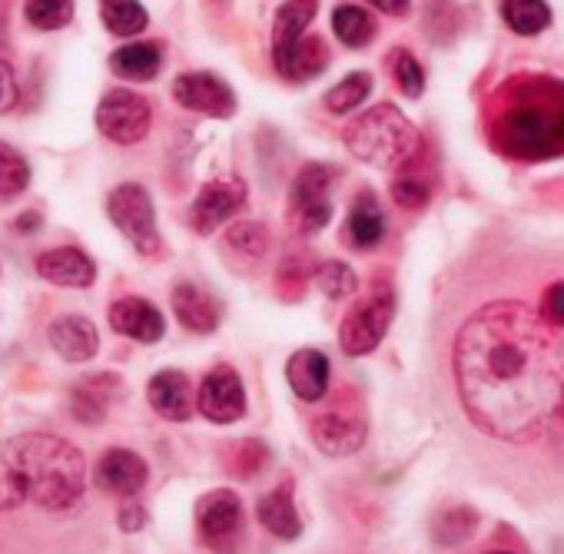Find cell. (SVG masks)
Here are the masks:
<instances>
[{
    "label": "cell",
    "instance_id": "8fae6325",
    "mask_svg": "<svg viewBox=\"0 0 564 554\" xmlns=\"http://www.w3.org/2000/svg\"><path fill=\"white\" fill-rule=\"evenodd\" d=\"M242 209H246V183L239 176H216L196 193L189 206V226L199 236H213Z\"/></svg>",
    "mask_w": 564,
    "mask_h": 554
},
{
    "label": "cell",
    "instance_id": "f35d334b",
    "mask_svg": "<svg viewBox=\"0 0 564 554\" xmlns=\"http://www.w3.org/2000/svg\"><path fill=\"white\" fill-rule=\"evenodd\" d=\"M475 524H478V514L471 508H452V511L438 514L432 531L442 547H452V544H465L468 534L475 531Z\"/></svg>",
    "mask_w": 564,
    "mask_h": 554
},
{
    "label": "cell",
    "instance_id": "74e56055",
    "mask_svg": "<svg viewBox=\"0 0 564 554\" xmlns=\"http://www.w3.org/2000/svg\"><path fill=\"white\" fill-rule=\"evenodd\" d=\"M386 67H389L395 87H399L405 97H422V90H425V70H422V64L415 61V54L395 47V51L386 57Z\"/></svg>",
    "mask_w": 564,
    "mask_h": 554
},
{
    "label": "cell",
    "instance_id": "1f68e13d",
    "mask_svg": "<svg viewBox=\"0 0 564 554\" xmlns=\"http://www.w3.org/2000/svg\"><path fill=\"white\" fill-rule=\"evenodd\" d=\"M415 156L405 166H399V176L392 180V199L402 209H422L432 199V180L425 176V170L415 166Z\"/></svg>",
    "mask_w": 564,
    "mask_h": 554
},
{
    "label": "cell",
    "instance_id": "7c38bea8",
    "mask_svg": "<svg viewBox=\"0 0 564 554\" xmlns=\"http://www.w3.org/2000/svg\"><path fill=\"white\" fill-rule=\"evenodd\" d=\"M173 100L189 110V113H203L213 120H229L236 113V94L232 87L206 70H193V74H180L173 80Z\"/></svg>",
    "mask_w": 564,
    "mask_h": 554
},
{
    "label": "cell",
    "instance_id": "7a4b0ae2",
    "mask_svg": "<svg viewBox=\"0 0 564 554\" xmlns=\"http://www.w3.org/2000/svg\"><path fill=\"white\" fill-rule=\"evenodd\" d=\"M100 514L84 452L54 432L0 442V554H94Z\"/></svg>",
    "mask_w": 564,
    "mask_h": 554
},
{
    "label": "cell",
    "instance_id": "7bdbcfd3",
    "mask_svg": "<svg viewBox=\"0 0 564 554\" xmlns=\"http://www.w3.org/2000/svg\"><path fill=\"white\" fill-rule=\"evenodd\" d=\"M366 4H372L376 11H382L389 18H405L412 11V0H366Z\"/></svg>",
    "mask_w": 564,
    "mask_h": 554
},
{
    "label": "cell",
    "instance_id": "b9f144b4",
    "mask_svg": "<svg viewBox=\"0 0 564 554\" xmlns=\"http://www.w3.org/2000/svg\"><path fill=\"white\" fill-rule=\"evenodd\" d=\"M117 528H120L123 534H137V531H143V528H147V508H143V504H137L133 498H127V501L117 508Z\"/></svg>",
    "mask_w": 564,
    "mask_h": 554
},
{
    "label": "cell",
    "instance_id": "603a6c76",
    "mask_svg": "<svg viewBox=\"0 0 564 554\" xmlns=\"http://www.w3.org/2000/svg\"><path fill=\"white\" fill-rule=\"evenodd\" d=\"M386 236V213L376 199V193L362 189L346 216V226H343V242L356 252H369L382 242Z\"/></svg>",
    "mask_w": 564,
    "mask_h": 554
},
{
    "label": "cell",
    "instance_id": "4fadbf2b",
    "mask_svg": "<svg viewBox=\"0 0 564 554\" xmlns=\"http://www.w3.org/2000/svg\"><path fill=\"white\" fill-rule=\"evenodd\" d=\"M196 409L216 422V425H232L246 415V389L242 379L232 366L219 362L206 372V379L199 382V395H196Z\"/></svg>",
    "mask_w": 564,
    "mask_h": 554
},
{
    "label": "cell",
    "instance_id": "f6af8a7d",
    "mask_svg": "<svg viewBox=\"0 0 564 554\" xmlns=\"http://www.w3.org/2000/svg\"><path fill=\"white\" fill-rule=\"evenodd\" d=\"M554 438L564 445V412H561V422H557V428H554Z\"/></svg>",
    "mask_w": 564,
    "mask_h": 554
},
{
    "label": "cell",
    "instance_id": "ffe728a7",
    "mask_svg": "<svg viewBox=\"0 0 564 554\" xmlns=\"http://www.w3.org/2000/svg\"><path fill=\"white\" fill-rule=\"evenodd\" d=\"M147 402L150 409L166 419V422H186L193 415V389L189 376L180 369H163L150 379L147 385Z\"/></svg>",
    "mask_w": 564,
    "mask_h": 554
},
{
    "label": "cell",
    "instance_id": "44dd1931",
    "mask_svg": "<svg viewBox=\"0 0 564 554\" xmlns=\"http://www.w3.org/2000/svg\"><path fill=\"white\" fill-rule=\"evenodd\" d=\"M293 491H296L293 481H282L279 488H272L269 495H262L259 504H256L259 524H262L272 537H279V541H296V537L303 534V518H300V511H296Z\"/></svg>",
    "mask_w": 564,
    "mask_h": 554
},
{
    "label": "cell",
    "instance_id": "4316f807",
    "mask_svg": "<svg viewBox=\"0 0 564 554\" xmlns=\"http://www.w3.org/2000/svg\"><path fill=\"white\" fill-rule=\"evenodd\" d=\"M319 0H286L272 21V57L286 54L300 37H306V28L316 18Z\"/></svg>",
    "mask_w": 564,
    "mask_h": 554
},
{
    "label": "cell",
    "instance_id": "d4e9b609",
    "mask_svg": "<svg viewBox=\"0 0 564 554\" xmlns=\"http://www.w3.org/2000/svg\"><path fill=\"white\" fill-rule=\"evenodd\" d=\"M275 70L282 80H290V84H306L313 77H319L329 64V47L323 37H300L286 54H279L272 57Z\"/></svg>",
    "mask_w": 564,
    "mask_h": 554
},
{
    "label": "cell",
    "instance_id": "30bf717a",
    "mask_svg": "<svg viewBox=\"0 0 564 554\" xmlns=\"http://www.w3.org/2000/svg\"><path fill=\"white\" fill-rule=\"evenodd\" d=\"M153 127V107L133 90H110L97 104V130L117 146H137Z\"/></svg>",
    "mask_w": 564,
    "mask_h": 554
},
{
    "label": "cell",
    "instance_id": "8992f818",
    "mask_svg": "<svg viewBox=\"0 0 564 554\" xmlns=\"http://www.w3.org/2000/svg\"><path fill=\"white\" fill-rule=\"evenodd\" d=\"M339 170L329 163H306L290 189V226L296 236H316L333 219V186Z\"/></svg>",
    "mask_w": 564,
    "mask_h": 554
},
{
    "label": "cell",
    "instance_id": "e575fe53",
    "mask_svg": "<svg viewBox=\"0 0 564 554\" xmlns=\"http://www.w3.org/2000/svg\"><path fill=\"white\" fill-rule=\"evenodd\" d=\"M24 18L34 31H64L74 21V0H28Z\"/></svg>",
    "mask_w": 564,
    "mask_h": 554
},
{
    "label": "cell",
    "instance_id": "2e32d148",
    "mask_svg": "<svg viewBox=\"0 0 564 554\" xmlns=\"http://www.w3.org/2000/svg\"><path fill=\"white\" fill-rule=\"evenodd\" d=\"M107 319H110V329H113V333H120V336H127V339H137V343H143V346L160 343L163 333H166L163 313L156 309V303H150V300H143V296H120V300L110 306Z\"/></svg>",
    "mask_w": 564,
    "mask_h": 554
},
{
    "label": "cell",
    "instance_id": "f1b7e54d",
    "mask_svg": "<svg viewBox=\"0 0 564 554\" xmlns=\"http://www.w3.org/2000/svg\"><path fill=\"white\" fill-rule=\"evenodd\" d=\"M100 18L113 37H137L150 24L140 0H100Z\"/></svg>",
    "mask_w": 564,
    "mask_h": 554
},
{
    "label": "cell",
    "instance_id": "4dcf8cb0",
    "mask_svg": "<svg viewBox=\"0 0 564 554\" xmlns=\"http://www.w3.org/2000/svg\"><path fill=\"white\" fill-rule=\"evenodd\" d=\"M333 34L346 44V47H366L376 37V18L366 8L356 4H343L333 14Z\"/></svg>",
    "mask_w": 564,
    "mask_h": 554
},
{
    "label": "cell",
    "instance_id": "8d00e7d4",
    "mask_svg": "<svg viewBox=\"0 0 564 554\" xmlns=\"http://www.w3.org/2000/svg\"><path fill=\"white\" fill-rule=\"evenodd\" d=\"M316 280H319V290L333 300V303H343L349 300L356 290H359V280H356V272L339 262V259H326L316 265Z\"/></svg>",
    "mask_w": 564,
    "mask_h": 554
},
{
    "label": "cell",
    "instance_id": "e0dca14e",
    "mask_svg": "<svg viewBox=\"0 0 564 554\" xmlns=\"http://www.w3.org/2000/svg\"><path fill=\"white\" fill-rule=\"evenodd\" d=\"M120 392H123L120 376H110V372L87 376V379L74 382V389H70V415L84 425H100Z\"/></svg>",
    "mask_w": 564,
    "mask_h": 554
},
{
    "label": "cell",
    "instance_id": "484cf974",
    "mask_svg": "<svg viewBox=\"0 0 564 554\" xmlns=\"http://www.w3.org/2000/svg\"><path fill=\"white\" fill-rule=\"evenodd\" d=\"M163 67V47L156 41H137L110 54V74L130 84H150Z\"/></svg>",
    "mask_w": 564,
    "mask_h": 554
},
{
    "label": "cell",
    "instance_id": "5bb4252c",
    "mask_svg": "<svg viewBox=\"0 0 564 554\" xmlns=\"http://www.w3.org/2000/svg\"><path fill=\"white\" fill-rule=\"evenodd\" d=\"M150 481L147 461L130 448H107L94 465V488L113 498H137Z\"/></svg>",
    "mask_w": 564,
    "mask_h": 554
},
{
    "label": "cell",
    "instance_id": "d6986e66",
    "mask_svg": "<svg viewBox=\"0 0 564 554\" xmlns=\"http://www.w3.org/2000/svg\"><path fill=\"white\" fill-rule=\"evenodd\" d=\"M170 306H173V316L176 323L186 329V333H196V336H209L216 333L223 313H219V303L199 290L196 283H176L173 293H170Z\"/></svg>",
    "mask_w": 564,
    "mask_h": 554
},
{
    "label": "cell",
    "instance_id": "6da1fadb",
    "mask_svg": "<svg viewBox=\"0 0 564 554\" xmlns=\"http://www.w3.org/2000/svg\"><path fill=\"white\" fill-rule=\"evenodd\" d=\"M432 359L442 385L485 438L531 442L557 428L564 329L547 326L534 300L508 293L488 269L468 262L442 286Z\"/></svg>",
    "mask_w": 564,
    "mask_h": 554
},
{
    "label": "cell",
    "instance_id": "5b68a950",
    "mask_svg": "<svg viewBox=\"0 0 564 554\" xmlns=\"http://www.w3.org/2000/svg\"><path fill=\"white\" fill-rule=\"evenodd\" d=\"M310 435H313L316 448L333 455V458L356 455L366 445V435H369L366 409H362L359 392L339 389L336 395H329L326 405L310 419Z\"/></svg>",
    "mask_w": 564,
    "mask_h": 554
},
{
    "label": "cell",
    "instance_id": "f546056e",
    "mask_svg": "<svg viewBox=\"0 0 564 554\" xmlns=\"http://www.w3.org/2000/svg\"><path fill=\"white\" fill-rule=\"evenodd\" d=\"M501 18L514 34L534 37V34L547 31L551 8L544 4V0H501Z\"/></svg>",
    "mask_w": 564,
    "mask_h": 554
},
{
    "label": "cell",
    "instance_id": "60d3db41",
    "mask_svg": "<svg viewBox=\"0 0 564 554\" xmlns=\"http://www.w3.org/2000/svg\"><path fill=\"white\" fill-rule=\"evenodd\" d=\"M21 100V87H18V74L8 61H0V113L14 110Z\"/></svg>",
    "mask_w": 564,
    "mask_h": 554
},
{
    "label": "cell",
    "instance_id": "7402d4cb",
    "mask_svg": "<svg viewBox=\"0 0 564 554\" xmlns=\"http://www.w3.org/2000/svg\"><path fill=\"white\" fill-rule=\"evenodd\" d=\"M290 389L300 402L316 405L329 395V359L319 349H300L286 362Z\"/></svg>",
    "mask_w": 564,
    "mask_h": 554
},
{
    "label": "cell",
    "instance_id": "52a82bcc",
    "mask_svg": "<svg viewBox=\"0 0 564 554\" xmlns=\"http://www.w3.org/2000/svg\"><path fill=\"white\" fill-rule=\"evenodd\" d=\"M107 216L110 222L127 236V242L147 256L156 259L163 252V236L156 229V213H153V199L140 183H120L110 189L107 196Z\"/></svg>",
    "mask_w": 564,
    "mask_h": 554
},
{
    "label": "cell",
    "instance_id": "277c9868",
    "mask_svg": "<svg viewBox=\"0 0 564 554\" xmlns=\"http://www.w3.org/2000/svg\"><path fill=\"white\" fill-rule=\"evenodd\" d=\"M343 140L356 160H362L376 170H399L419 153L415 127L392 104H379V107L366 110L362 117H356L346 127Z\"/></svg>",
    "mask_w": 564,
    "mask_h": 554
},
{
    "label": "cell",
    "instance_id": "83f0119b",
    "mask_svg": "<svg viewBox=\"0 0 564 554\" xmlns=\"http://www.w3.org/2000/svg\"><path fill=\"white\" fill-rule=\"evenodd\" d=\"M310 280H316V262H313L310 249H293L282 256L272 286L282 303H300L310 290Z\"/></svg>",
    "mask_w": 564,
    "mask_h": 554
},
{
    "label": "cell",
    "instance_id": "9a60e30c",
    "mask_svg": "<svg viewBox=\"0 0 564 554\" xmlns=\"http://www.w3.org/2000/svg\"><path fill=\"white\" fill-rule=\"evenodd\" d=\"M34 269L44 283L61 290H90L97 283V262L77 246H54L37 252Z\"/></svg>",
    "mask_w": 564,
    "mask_h": 554
},
{
    "label": "cell",
    "instance_id": "ac0fdd59",
    "mask_svg": "<svg viewBox=\"0 0 564 554\" xmlns=\"http://www.w3.org/2000/svg\"><path fill=\"white\" fill-rule=\"evenodd\" d=\"M47 343L51 349L64 359V362H90L100 352V333L87 316H61L51 323L47 329Z\"/></svg>",
    "mask_w": 564,
    "mask_h": 554
},
{
    "label": "cell",
    "instance_id": "d590c367",
    "mask_svg": "<svg viewBox=\"0 0 564 554\" xmlns=\"http://www.w3.org/2000/svg\"><path fill=\"white\" fill-rule=\"evenodd\" d=\"M372 94V74H366V70H359V74H349V77H343L329 94H326V110L329 113H352L366 97Z\"/></svg>",
    "mask_w": 564,
    "mask_h": 554
},
{
    "label": "cell",
    "instance_id": "ee69618b",
    "mask_svg": "<svg viewBox=\"0 0 564 554\" xmlns=\"http://www.w3.org/2000/svg\"><path fill=\"white\" fill-rule=\"evenodd\" d=\"M18 229H21V232H37V229H41V216H37V213H24V216L18 219Z\"/></svg>",
    "mask_w": 564,
    "mask_h": 554
},
{
    "label": "cell",
    "instance_id": "bcb514c9",
    "mask_svg": "<svg viewBox=\"0 0 564 554\" xmlns=\"http://www.w3.org/2000/svg\"><path fill=\"white\" fill-rule=\"evenodd\" d=\"M485 554H514V551H501V547H495V551H485Z\"/></svg>",
    "mask_w": 564,
    "mask_h": 554
},
{
    "label": "cell",
    "instance_id": "ab89813d",
    "mask_svg": "<svg viewBox=\"0 0 564 554\" xmlns=\"http://www.w3.org/2000/svg\"><path fill=\"white\" fill-rule=\"evenodd\" d=\"M534 306H538V316L547 323V326H557L564 329V275L557 280L544 283L534 296Z\"/></svg>",
    "mask_w": 564,
    "mask_h": 554
},
{
    "label": "cell",
    "instance_id": "ba28073f",
    "mask_svg": "<svg viewBox=\"0 0 564 554\" xmlns=\"http://www.w3.org/2000/svg\"><path fill=\"white\" fill-rule=\"evenodd\" d=\"M196 534L216 554H239L246 541L242 498L229 488L206 491L196 501Z\"/></svg>",
    "mask_w": 564,
    "mask_h": 554
},
{
    "label": "cell",
    "instance_id": "cb8c5ba5",
    "mask_svg": "<svg viewBox=\"0 0 564 554\" xmlns=\"http://www.w3.org/2000/svg\"><path fill=\"white\" fill-rule=\"evenodd\" d=\"M223 249H226L229 259H236L239 269L256 272V269L265 262L269 249H272V236H269V229H265L262 222H256V219H236V222L226 229V236H223Z\"/></svg>",
    "mask_w": 564,
    "mask_h": 554
},
{
    "label": "cell",
    "instance_id": "3957f363",
    "mask_svg": "<svg viewBox=\"0 0 564 554\" xmlns=\"http://www.w3.org/2000/svg\"><path fill=\"white\" fill-rule=\"evenodd\" d=\"M488 143L501 156L541 163L564 156V84L544 74L505 80L488 104Z\"/></svg>",
    "mask_w": 564,
    "mask_h": 554
},
{
    "label": "cell",
    "instance_id": "9c48e42d",
    "mask_svg": "<svg viewBox=\"0 0 564 554\" xmlns=\"http://www.w3.org/2000/svg\"><path fill=\"white\" fill-rule=\"evenodd\" d=\"M392 316H395V296L389 286H379L372 290L366 300H359L343 326H339V346L346 356L359 359V356H369L379 349V343L386 339L389 326H392Z\"/></svg>",
    "mask_w": 564,
    "mask_h": 554
},
{
    "label": "cell",
    "instance_id": "836d02e7",
    "mask_svg": "<svg viewBox=\"0 0 564 554\" xmlns=\"http://www.w3.org/2000/svg\"><path fill=\"white\" fill-rule=\"evenodd\" d=\"M31 186V163L11 143H0V199H14Z\"/></svg>",
    "mask_w": 564,
    "mask_h": 554
},
{
    "label": "cell",
    "instance_id": "d6a6232c",
    "mask_svg": "<svg viewBox=\"0 0 564 554\" xmlns=\"http://www.w3.org/2000/svg\"><path fill=\"white\" fill-rule=\"evenodd\" d=\"M223 461H226V471L229 475H236V478L246 481V478L259 475L269 465V448L259 438H242V442H232L223 452Z\"/></svg>",
    "mask_w": 564,
    "mask_h": 554
}]
</instances>
